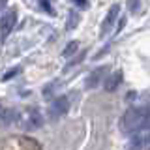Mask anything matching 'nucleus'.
<instances>
[{
    "label": "nucleus",
    "instance_id": "nucleus-1",
    "mask_svg": "<svg viewBox=\"0 0 150 150\" xmlns=\"http://www.w3.org/2000/svg\"><path fill=\"white\" fill-rule=\"evenodd\" d=\"M120 129L126 135H133L143 129H150V105L128 109L120 120Z\"/></svg>",
    "mask_w": 150,
    "mask_h": 150
},
{
    "label": "nucleus",
    "instance_id": "nucleus-2",
    "mask_svg": "<svg viewBox=\"0 0 150 150\" xmlns=\"http://www.w3.org/2000/svg\"><path fill=\"white\" fill-rule=\"evenodd\" d=\"M68 109H69L68 98H66V96H60V98H56V100L51 103L49 107H47V116H49L51 120H58L60 116H64L66 112H68Z\"/></svg>",
    "mask_w": 150,
    "mask_h": 150
},
{
    "label": "nucleus",
    "instance_id": "nucleus-3",
    "mask_svg": "<svg viewBox=\"0 0 150 150\" xmlns=\"http://www.w3.org/2000/svg\"><path fill=\"white\" fill-rule=\"evenodd\" d=\"M120 17V4H112V6L109 8V11H107L105 19H103L101 23V28H100V38H105L107 34L111 32L112 25H115V21Z\"/></svg>",
    "mask_w": 150,
    "mask_h": 150
},
{
    "label": "nucleus",
    "instance_id": "nucleus-4",
    "mask_svg": "<svg viewBox=\"0 0 150 150\" xmlns=\"http://www.w3.org/2000/svg\"><path fill=\"white\" fill-rule=\"evenodd\" d=\"M17 23V11L15 9H8V11L2 13V40H6L9 36V32L13 30Z\"/></svg>",
    "mask_w": 150,
    "mask_h": 150
},
{
    "label": "nucleus",
    "instance_id": "nucleus-5",
    "mask_svg": "<svg viewBox=\"0 0 150 150\" xmlns=\"http://www.w3.org/2000/svg\"><path fill=\"white\" fill-rule=\"evenodd\" d=\"M105 73H107V69L103 68V66L96 68V69H94V71L86 77V83H84V86H86V88H96L98 84L101 83V79H105Z\"/></svg>",
    "mask_w": 150,
    "mask_h": 150
},
{
    "label": "nucleus",
    "instance_id": "nucleus-6",
    "mask_svg": "<svg viewBox=\"0 0 150 150\" xmlns=\"http://www.w3.org/2000/svg\"><path fill=\"white\" fill-rule=\"evenodd\" d=\"M122 83V71L120 69H116V71H112L109 77L103 79V86H105L107 92H115L116 88H118V84Z\"/></svg>",
    "mask_w": 150,
    "mask_h": 150
},
{
    "label": "nucleus",
    "instance_id": "nucleus-7",
    "mask_svg": "<svg viewBox=\"0 0 150 150\" xmlns=\"http://www.w3.org/2000/svg\"><path fill=\"white\" fill-rule=\"evenodd\" d=\"M41 124H43V118H41V115L38 111H32L30 115H28V118L25 122V129L28 131H34L38 128H41Z\"/></svg>",
    "mask_w": 150,
    "mask_h": 150
},
{
    "label": "nucleus",
    "instance_id": "nucleus-8",
    "mask_svg": "<svg viewBox=\"0 0 150 150\" xmlns=\"http://www.w3.org/2000/svg\"><path fill=\"white\" fill-rule=\"evenodd\" d=\"M19 120V112L13 109H4L2 111V126H9L11 122Z\"/></svg>",
    "mask_w": 150,
    "mask_h": 150
},
{
    "label": "nucleus",
    "instance_id": "nucleus-9",
    "mask_svg": "<svg viewBox=\"0 0 150 150\" xmlns=\"http://www.w3.org/2000/svg\"><path fill=\"white\" fill-rule=\"evenodd\" d=\"M79 21H81L79 13L75 11V9H69V13H68V23H66V28H68V30H73V28H77Z\"/></svg>",
    "mask_w": 150,
    "mask_h": 150
},
{
    "label": "nucleus",
    "instance_id": "nucleus-10",
    "mask_svg": "<svg viewBox=\"0 0 150 150\" xmlns=\"http://www.w3.org/2000/svg\"><path fill=\"white\" fill-rule=\"evenodd\" d=\"M77 49H79V41H77V40L69 41V43L66 45V49L62 51V56H69V54H73V53H75Z\"/></svg>",
    "mask_w": 150,
    "mask_h": 150
},
{
    "label": "nucleus",
    "instance_id": "nucleus-11",
    "mask_svg": "<svg viewBox=\"0 0 150 150\" xmlns=\"http://www.w3.org/2000/svg\"><path fill=\"white\" fill-rule=\"evenodd\" d=\"M84 54H86V53H81V54L77 56V58H73L71 62H69V64H68V66H66V68H64V71H68V69H71V68H73L75 64H79V62H81V60L84 58Z\"/></svg>",
    "mask_w": 150,
    "mask_h": 150
},
{
    "label": "nucleus",
    "instance_id": "nucleus-12",
    "mask_svg": "<svg viewBox=\"0 0 150 150\" xmlns=\"http://www.w3.org/2000/svg\"><path fill=\"white\" fill-rule=\"evenodd\" d=\"M40 6L43 8L47 13H51V15L54 13V11H53V6H51V0H40Z\"/></svg>",
    "mask_w": 150,
    "mask_h": 150
},
{
    "label": "nucleus",
    "instance_id": "nucleus-13",
    "mask_svg": "<svg viewBox=\"0 0 150 150\" xmlns=\"http://www.w3.org/2000/svg\"><path fill=\"white\" fill-rule=\"evenodd\" d=\"M17 73H19V68H11V69H9V71H6V73H4L2 81H9V79H11L13 75H17Z\"/></svg>",
    "mask_w": 150,
    "mask_h": 150
},
{
    "label": "nucleus",
    "instance_id": "nucleus-14",
    "mask_svg": "<svg viewBox=\"0 0 150 150\" xmlns=\"http://www.w3.org/2000/svg\"><path fill=\"white\" fill-rule=\"evenodd\" d=\"M128 6H129V11H139V0H128Z\"/></svg>",
    "mask_w": 150,
    "mask_h": 150
},
{
    "label": "nucleus",
    "instance_id": "nucleus-15",
    "mask_svg": "<svg viewBox=\"0 0 150 150\" xmlns=\"http://www.w3.org/2000/svg\"><path fill=\"white\" fill-rule=\"evenodd\" d=\"M73 2L77 4L79 8H86V6H88V0H73Z\"/></svg>",
    "mask_w": 150,
    "mask_h": 150
}]
</instances>
